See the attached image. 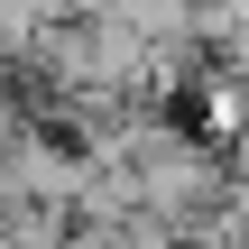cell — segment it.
<instances>
[{"instance_id":"3957f363","label":"cell","mask_w":249,"mask_h":249,"mask_svg":"<svg viewBox=\"0 0 249 249\" xmlns=\"http://www.w3.org/2000/svg\"><path fill=\"white\" fill-rule=\"evenodd\" d=\"M185 102H194V120H185V129H194L203 148H231V139L249 129V83H240V74H222V65H203Z\"/></svg>"},{"instance_id":"6da1fadb","label":"cell","mask_w":249,"mask_h":249,"mask_svg":"<svg viewBox=\"0 0 249 249\" xmlns=\"http://www.w3.org/2000/svg\"><path fill=\"white\" fill-rule=\"evenodd\" d=\"M120 166H129V185H139V222H157V231H176V240H194V231L222 213V194H231L222 148H203L185 120H157V111H139Z\"/></svg>"},{"instance_id":"7a4b0ae2","label":"cell","mask_w":249,"mask_h":249,"mask_svg":"<svg viewBox=\"0 0 249 249\" xmlns=\"http://www.w3.org/2000/svg\"><path fill=\"white\" fill-rule=\"evenodd\" d=\"M74 194H83V157H74L46 120H18V139L0 148V203H18V213H65V222H74Z\"/></svg>"}]
</instances>
